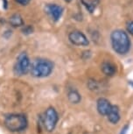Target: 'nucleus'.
<instances>
[{"mask_svg":"<svg viewBox=\"0 0 133 134\" xmlns=\"http://www.w3.org/2000/svg\"><path fill=\"white\" fill-rule=\"evenodd\" d=\"M111 46L115 52L119 54H126L130 48V40L127 32L124 30L117 29L111 32L110 35Z\"/></svg>","mask_w":133,"mask_h":134,"instance_id":"nucleus-1","label":"nucleus"},{"mask_svg":"<svg viewBox=\"0 0 133 134\" xmlns=\"http://www.w3.org/2000/svg\"><path fill=\"white\" fill-rule=\"evenodd\" d=\"M54 62L48 59L39 58L34 60L31 64V74L33 77L43 78L51 75L54 70Z\"/></svg>","mask_w":133,"mask_h":134,"instance_id":"nucleus-2","label":"nucleus"},{"mask_svg":"<svg viewBox=\"0 0 133 134\" xmlns=\"http://www.w3.org/2000/svg\"><path fill=\"white\" fill-rule=\"evenodd\" d=\"M27 118L22 114H11L4 119V125L11 131H20L26 128Z\"/></svg>","mask_w":133,"mask_h":134,"instance_id":"nucleus-3","label":"nucleus"},{"mask_svg":"<svg viewBox=\"0 0 133 134\" xmlns=\"http://www.w3.org/2000/svg\"><path fill=\"white\" fill-rule=\"evenodd\" d=\"M31 69V62L26 53H21L17 58L16 63L14 65V73L17 75H26Z\"/></svg>","mask_w":133,"mask_h":134,"instance_id":"nucleus-4","label":"nucleus"},{"mask_svg":"<svg viewBox=\"0 0 133 134\" xmlns=\"http://www.w3.org/2000/svg\"><path fill=\"white\" fill-rule=\"evenodd\" d=\"M59 120V116L57 111L55 110L54 108L53 107H49L45 112V117H44V120H43V124H44V127L45 129L51 132L54 130L55 126H56L57 123H58Z\"/></svg>","mask_w":133,"mask_h":134,"instance_id":"nucleus-5","label":"nucleus"},{"mask_svg":"<svg viewBox=\"0 0 133 134\" xmlns=\"http://www.w3.org/2000/svg\"><path fill=\"white\" fill-rule=\"evenodd\" d=\"M69 41L74 46H89V41L83 32L81 31H73L68 34Z\"/></svg>","mask_w":133,"mask_h":134,"instance_id":"nucleus-6","label":"nucleus"},{"mask_svg":"<svg viewBox=\"0 0 133 134\" xmlns=\"http://www.w3.org/2000/svg\"><path fill=\"white\" fill-rule=\"evenodd\" d=\"M45 12L50 16V18L54 20V21L57 22L61 19L62 14H63L64 9L63 7L59 5L56 4H48L45 6Z\"/></svg>","mask_w":133,"mask_h":134,"instance_id":"nucleus-7","label":"nucleus"},{"mask_svg":"<svg viewBox=\"0 0 133 134\" xmlns=\"http://www.w3.org/2000/svg\"><path fill=\"white\" fill-rule=\"evenodd\" d=\"M111 106L112 105L110 104L109 101L107 100L106 98H99L97 101V110L102 116L108 115L111 109Z\"/></svg>","mask_w":133,"mask_h":134,"instance_id":"nucleus-8","label":"nucleus"},{"mask_svg":"<svg viewBox=\"0 0 133 134\" xmlns=\"http://www.w3.org/2000/svg\"><path fill=\"white\" fill-rule=\"evenodd\" d=\"M107 117L110 123H112V124L118 123V121L120 120V113H119L118 107L116 105H112L109 112L108 113Z\"/></svg>","mask_w":133,"mask_h":134,"instance_id":"nucleus-9","label":"nucleus"},{"mask_svg":"<svg viewBox=\"0 0 133 134\" xmlns=\"http://www.w3.org/2000/svg\"><path fill=\"white\" fill-rule=\"evenodd\" d=\"M9 23L13 27H20V26H25V22H24L23 18H22L21 15L19 13L12 14L9 19Z\"/></svg>","mask_w":133,"mask_h":134,"instance_id":"nucleus-10","label":"nucleus"},{"mask_svg":"<svg viewBox=\"0 0 133 134\" xmlns=\"http://www.w3.org/2000/svg\"><path fill=\"white\" fill-rule=\"evenodd\" d=\"M102 70L108 76H112L116 73V67L109 62H104L102 64Z\"/></svg>","mask_w":133,"mask_h":134,"instance_id":"nucleus-11","label":"nucleus"},{"mask_svg":"<svg viewBox=\"0 0 133 134\" xmlns=\"http://www.w3.org/2000/svg\"><path fill=\"white\" fill-rule=\"evenodd\" d=\"M81 2L84 5L85 8H86L87 11L89 12L90 13H92L99 4L100 0H81Z\"/></svg>","mask_w":133,"mask_h":134,"instance_id":"nucleus-12","label":"nucleus"},{"mask_svg":"<svg viewBox=\"0 0 133 134\" xmlns=\"http://www.w3.org/2000/svg\"><path fill=\"white\" fill-rule=\"evenodd\" d=\"M67 97H68L69 102H71L72 103H80V101L82 99L81 95H80L76 90H70L68 92Z\"/></svg>","mask_w":133,"mask_h":134,"instance_id":"nucleus-13","label":"nucleus"},{"mask_svg":"<svg viewBox=\"0 0 133 134\" xmlns=\"http://www.w3.org/2000/svg\"><path fill=\"white\" fill-rule=\"evenodd\" d=\"M22 32H23L24 34H32L33 32V28H32V26H24L23 29H22Z\"/></svg>","mask_w":133,"mask_h":134,"instance_id":"nucleus-14","label":"nucleus"},{"mask_svg":"<svg viewBox=\"0 0 133 134\" xmlns=\"http://www.w3.org/2000/svg\"><path fill=\"white\" fill-rule=\"evenodd\" d=\"M127 31L130 32V34L133 35V20H130L127 23Z\"/></svg>","mask_w":133,"mask_h":134,"instance_id":"nucleus-15","label":"nucleus"},{"mask_svg":"<svg viewBox=\"0 0 133 134\" xmlns=\"http://www.w3.org/2000/svg\"><path fill=\"white\" fill-rule=\"evenodd\" d=\"M14 1L16 2L17 4L25 6V5H27V4L30 3V1H31V0H14Z\"/></svg>","mask_w":133,"mask_h":134,"instance_id":"nucleus-16","label":"nucleus"},{"mask_svg":"<svg viewBox=\"0 0 133 134\" xmlns=\"http://www.w3.org/2000/svg\"><path fill=\"white\" fill-rule=\"evenodd\" d=\"M3 7L4 9H7V7H8V2H7V0H3Z\"/></svg>","mask_w":133,"mask_h":134,"instance_id":"nucleus-17","label":"nucleus"},{"mask_svg":"<svg viewBox=\"0 0 133 134\" xmlns=\"http://www.w3.org/2000/svg\"><path fill=\"white\" fill-rule=\"evenodd\" d=\"M127 129H128V125H125L124 127V129H122V132H121V134H125L127 132Z\"/></svg>","mask_w":133,"mask_h":134,"instance_id":"nucleus-18","label":"nucleus"},{"mask_svg":"<svg viewBox=\"0 0 133 134\" xmlns=\"http://www.w3.org/2000/svg\"><path fill=\"white\" fill-rule=\"evenodd\" d=\"M65 1H66V2H67V3H70V2H71V1H72V0H65Z\"/></svg>","mask_w":133,"mask_h":134,"instance_id":"nucleus-19","label":"nucleus"}]
</instances>
